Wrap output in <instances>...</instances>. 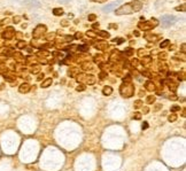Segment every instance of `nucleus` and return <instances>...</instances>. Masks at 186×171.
<instances>
[{"label":"nucleus","mask_w":186,"mask_h":171,"mask_svg":"<svg viewBox=\"0 0 186 171\" xmlns=\"http://www.w3.org/2000/svg\"><path fill=\"white\" fill-rule=\"evenodd\" d=\"M118 4H121V0H117V1H115V2H113V4H109V5H107V6H105L102 8L103 12H110V10H113V9H115L116 7L118 6Z\"/></svg>","instance_id":"0eeeda50"},{"label":"nucleus","mask_w":186,"mask_h":171,"mask_svg":"<svg viewBox=\"0 0 186 171\" xmlns=\"http://www.w3.org/2000/svg\"><path fill=\"white\" fill-rule=\"evenodd\" d=\"M46 31V26H38L36 29H35V31H33V37L35 38H39L43 33Z\"/></svg>","instance_id":"423d86ee"},{"label":"nucleus","mask_w":186,"mask_h":171,"mask_svg":"<svg viewBox=\"0 0 186 171\" xmlns=\"http://www.w3.org/2000/svg\"><path fill=\"white\" fill-rule=\"evenodd\" d=\"M24 2H30L28 5H30L32 7H40V4H39L38 1H36V0H26Z\"/></svg>","instance_id":"f8f14e48"},{"label":"nucleus","mask_w":186,"mask_h":171,"mask_svg":"<svg viewBox=\"0 0 186 171\" xmlns=\"http://www.w3.org/2000/svg\"><path fill=\"white\" fill-rule=\"evenodd\" d=\"M98 34H100V36H102V37H109V33L108 32H101V31H98Z\"/></svg>","instance_id":"412c9836"},{"label":"nucleus","mask_w":186,"mask_h":171,"mask_svg":"<svg viewBox=\"0 0 186 171\" xmlns=\"http://www.w3.org/2000/svg\"><path fill=\"white\" fill-rule=\"evenodd\" d=\"M76 90H77V91H84V90H85V86H84V85L78 86V87H77V88H76Z\"/></svg>","instance_id":"b1692460"},{"label":"nucleus","mask_w":186,"mask_h":171,"mask_svg":"<svg viewBox=\"0 0 186 171\" xmlns=\"http://www.w3.org/2000/svg\"><path fill=\"white\" fill-rule=\"evenodd\" d=\"M96 19V16L94 15V14H91V15H89V21H94Z\"/></svg>","instance_id":"4be33fe9"},{"label":"nucleus","mask_w":186,"mask_h":171,"mask_svg":"<svg viewBox=\"0 0 186 171\" xmlns=\"http://www.w3.org/2000/svg\"><path fill=\"white\" fill-rule=\"evenodd\" d=\"M176 119H177V115H176V114H171V115L168 117V121H169V122H175Z\"/></svg>","instance_id":"2eb2a0df"},{"label":"nucleus","mask_w":186,"mask_h":171,"mask_svg":"<svg viewBox=\"0 0 186 171\" xmlns=\"http://www.w3.org/2000/svg\"><path fill=\"white\" fill-rule=\"evenodd\" d=\"M53 14H54L55 16H61V15L63 14V9H62V8H55V9L53 10Z\"/></svg>","instance_id":"ddd939ff"},{"label":"nucleus","mask_w":186,"mask_h":171,"mask_svg":"<svg viewBox=\"0 0 186 171\" xmlns=\"http://www.w3.org/2000/svg\"><path fill=\"white\" fill-rule=\"evenodd\" d=\"M91 1H94V2H105L107 0H91Z\"/></svg>","instance_id":"7c9ffc66"},{"label":"nucleus","mask_w":186,"mask_h":171,"mask_svg":"<svg viewBox=\"0 0 186 171\" xmlns=\"http://www.w3.org/2000/svg\"><path fill=\"white\" fill-rule=\"evenodd\" d=\"M78 48H79V50H82V51H86V50H89L87 46H79Z\"/></svg>","instance_id":"bb28decb"},{"label":"nucleus","mask_w":186,"mask_h":171,"mask_svg":"<svg viewBox=\"0 0 186 171\" xmlns=\"http://www.w3.org/2000/svg\"><path fill=\"white\" fill-rule=\"evenodd\" d=\"M133 118H135V119H140L141 118V114H140V112H135V115H133Z\"/></svg>","instance_id":"aec40b11"},{"label":"nucleus","mask_w":186,"mask_h":171,"mask_svg":"<svg viewBox=\"0 0 186 171\" xmlns=\"http://www.w3.org/2000/svg\"><path fill=\"white\" fill-rule=\"evenodd\" d=\"M176 22V17L172 16V15H163L162 19H161V23H162V26L164 28H169L172 24H175Z\"/></svg>","instance_id":"7ed1b4c3"},{"label":"nucleus","mask_w":186,"mask_h":171,"mask_svg":"<svg viewBox=\"0 0 186 171\" xmlns=\"http://www.w3.org/2000/svg\"><path fill=\"white\" fill-rule=\"evenodd\" d=\"M127 54H128V55H131V54H132V51H131V48H128V51H127Z\"/></svg>","instance_id":"2f4dec72"},{"label":"nucleus","mask_w":186,"mask_h":171,"mask_svg":"<svg viewBox=\"0 0 186 171\" xmlns=\"http://www.w3.org/2000/svg\"><path fill=\"white\" fill-rule=\"evenodd\" d=\"M168 45H169V40H164L163 43H161L160 47H161V48H164V47L168 46Z\"/></svg>","instance_id":"f3484780"},{"label":"nucleus","mask_w":186,"mask_h":171,"mask_svg":"<svg viewBox=\"0 0 186 171\" xmlns=\"http://www.w3.org/2000/svg\"><path fill=\"white\" fill-rule=\"evenodd\" d=\"M157 26V21L153 19L151 21H147V22H144V23H139V28L142 29V30H151L155 26Z\"/></svg>","instance_id":"20e7f679"},{"label":"nucleus","mask_w":186,"mask_h":171,"mask_svg":"<svg viewBox=\"0 0 186 171\" xmlns=\"http://www.w3.org/2000/svg\"><path fill=\"white\" fill-rule=\"evenodd\" d=\"M30 88H31V86L29 85L28 83H23V84L20 85L19 91H20V93H28L30 91Z\"/></svg>","instance_id":"1a4fd4ad"},{"label":"nucleus","mask_w":186,"mask_h":171,"mask_svg":"<svg viewBox=\"0 0 186 171\" xmlns=\"http://www.w3.org/2000/svg\"><path fill=\"white\" fill-rule=\"evenodd\" d=\"M178 110H180L179 106H172L171 107V112H178Z\"/></svg>","instance_id":"6ab92c4d"},{"label":"nucleus","mask_w":186,"mask_h":171,"mask_svg":"<svg viewBox=\"0 0 186 171\" xmlns=\"http://www.w3.org/2000/svg\"><path fill=\"white\" fill-rule=\"evenodd\" d=\"M120 93L123 98H131L135 93V86L132 85L130 82H125L122 84L121 88H120Z\"/></svg>","instance_id":"f03ea898"},{"label":"nucleus","mask_w":186,"mask_h":171,"mask_svg":"<svg viewBox=\"0 0 186 171\" xmlns=\"http://www.w3.org/2000/svg\"><path fill=\"white\" fill-rule=\"evenodd\" d=\"M147 128H148L147 122H144V124H142V129H147Z\"/></svg>","instance_id":"c756f323"},{"label":"nucleus","mask_w":186,"mask_h":171,"mask_svg":"<svg viewBox=\"0 0 186 171\" xmlns=\"http://www.w3.org/2000/svg\"><path fill=\"white\" fill-rule=\"evenodd\" d=\"M52 78H46L43 83H41V87H44V88H46V87H48V86L51 85L52 84Z\"/></svg>","instance_id":"9b49d317"},{"label":"nucleus","mask_w":186,"mask_h":171,"mask_svg":"<svg viewBox=\"0 0 186 171\" xmlns=\"http://www.w3.org/2000/svg\"><path fill=\"white\" fill-rule=\"evenodd\" d=\"M66 1H69V0H60V2H66Z\"/></svg>","instance_id":"72a5a7b5"},{"label":"nucleus","mask_w":186,"mask_h":171,"mask_svg":"<svg viewBox=\"0 0 186 171\" xmlns=\"http://www.w3.org/2000/svg\"><path fill=\"white\" fill-rule=\"evenodd\" d=\"M14 36V30L12 28H8L5 32L2 33V37L5 38V39H12Z\"/></svg>","instance_id":"6e6552de"},{"label":"nucleus","mask_w":186,"mask_h":171,"mask_svg":"<svg viewBox=\"0 0 186 171\" xmlns=\"http://www.w3.org/2000/svg\"><path fill=\"white\" fill-rule=\"evenodd\" d=\"M154 101H155V97H154V95H149V97L147 98V104H149V105H151V104H153Z\"/></svg>","instance_id":"dca6fc26"},{"label":"nucleus","mask_w":186,"mask_h":171,"mask_svg":"<svg viewBox=\"0 0 186 171\" xmlns=\"http://www.w3.org/2000/svg\"><path fill=\"white\" fill-rule=\"evenodd\" d=\"M148 62H151V58H145V60H142V64H146Z\"/></svg>","instance_id":"5701e85b"},{"label":"nucleus","mask_w":186,"mask_h":171,"mask_svg":"<svg viewBox=\"0 0 186 171\" xmlns=\"http://www.w3.org/2000/svg\"><path fill=\"white\" fill-rule=\"evenodd\" d=\"M141 105H142V102H141L140 100H138V101H136L135 102V108H140Z\"/></svg>","instance_id":"a211bd4d"},{"label":"nucleus","mask_w":186,"mask_h":171,"mask_svg":"<svg viewBox=\"0 0 186 171\" xmlns=\"http://www.w3.org/2000/svg\"><path fill=\"white\" fill-rule=\"evenodd\" d=\"M19 21H20V17H19V16L14 17V23H19Z\"/></svg>","instance_id":"c85d7f7f"},{"label":"nucleus","mask_w":186,"mask_h":171,"mask_svg":"<svg viewBox=\"0 0 186 171\" xmlns=\"http://www.w3.org/2000/svg\"><path fill=\"white\" fill-rule=\"evenodd\" d=\"M102 93H103V95H110V94L113 93V88H111L110 86H105L102 90Z\"/></svg>","instance_id":"9d476101"},{"label":"nucleus","mask_w":186,"mask_h":171,"mask_svg":"<svg viewBox=\"0 0 186 171\" xmlns=\"http://www.w3.org/2000/svg\"><path fill=\"white\" fill-rule=\"evenodd\" d=\"M24 46H26V43H23V41L17 44V47H19V48H21V47H24Z\"/></svg>","instance_id":"393cba45"},{"label":"nucleus","mask_w":186,"mask_h":171,"mask_svg":"<svg viewBox=\"0 0 186 171\" xmlns=\"http://www.w3.org/2000/svg\"><path fill=\"white\" fill-rule=\"evenodd\" d=\"M176 9H177V10H180V9H181V10H185V5H183L181 7H177Z\"/></svg>","instance_id":"a878e982"},{"label":"nucleus","mask_w":186,"mask_h":171,"mask_svg":"<svg viewBox=\"0 0 186 171\" xmlns=\"http://www.w3.org/2000/svg\"><path fill=\"white\" fill-rule=\"evenodd\" d=\"M78 82H84L86 84H94L96 83V77L92 76V75H82V76H78L77 78Z\"/></svg>","instance_id":"39448f33"},{"label":"nucleus","mask_w":186,"mask_h":171,"mask_svg":"<svg viewBox=\"0 0 186 171\" xmlns=\"http://www.w3.org/2000/svg\"><path fill=\"white\" fill-rule=\"evenodd\" d=\"M142 8V4L139 0H133L130 4H125L121 6L118 9H116V15H124V14H132L135 12H139Z\"/></svg>","instance_id":"f257e3e1"},{"label":"nucleus","mask_w":186,"mask_h":171,"mask_svg":"<svg viewBox=\"0 0 186 171\" xmlns=\"http://www.w3.org/2000/svg\"><path fill=\"white\" fill-rule=\"evenodd\" d=\"M161 107H162V105H160V104H157V106H156V107H155V108H154V110H155V112H156V110H159V109H160Z\"/></svg>","instance_id":"cd10ccee"},{"label":"nucleus","mask_w":186,"mask_h":171,"mask_svg":"<svg viewBox=\"0 0 186 171\" xmlns=\"http://www.w3.org/2000/svg\"><path fill=\"white\" fill-rule=\"evenodd\" d=\"M181 48H183L181 51H183V52H185V44H183V45H181Z\"/></svg>","instance_id":"473e14b6"},{"label":"nucleus","mask_w":186,"mask_h":171,"mask_svg":"<svg viewBox=\"0 0 186 171\" xmlns=\"http://www.w3.org/2000/svg\"><path fill=\"white\" fill-rule=\"evenodd\" d=\"M146 90H148V91H154L155 90L154 84H153L152 82H147V83H146Z\"/></svg>","instance_id":"4468645a"}]
</instances>
